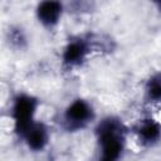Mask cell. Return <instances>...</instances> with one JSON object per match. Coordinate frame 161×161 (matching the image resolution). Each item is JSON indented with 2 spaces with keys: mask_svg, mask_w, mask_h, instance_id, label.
Returning a JSON list of instances; mask_svg holds the SVG:
<instances>
[{
  "mask_svg": "<svg viewBox=\"0 0 161 161\" xmlns=\"http://www.w3.org/2000/svg\"><path fill=\"white\" fill-rule=\"evenodd\" d=\"M143 94L147 102L161 104V70L152 73L145 82Z\"/></svg>",
  "mask_w": 161,
  "mask_h": 161,
  "instance_id": "cell-9",
  "label": "cell"
},
{
  "mask_svg": "<svg viewBox=\"0 0 161 161\" xmlns=\"http://www.w3.org/2000/svg\"><path fill=\"white\" fill-rule=\"evenodd\" d=\"M98 161H113V160H108V158H103V157H99Z\"/></svg>",
  "mask_w": 161,
  "mask_h": 161,
  "instance_id": "cell-12",
  "label": "cell"
},
{
  "mask_svg": "<svg viewBox=\"0 0 161 161\" xmlns=\"http://www.w3.org/2000/svg\"><path fill=\"white\" fill-rule=\"evenodd\" d=\"M153 6L156 8L157 13H160V14H161V0H158V1H155V3H153Z\"/></svg>",
  "mask_w": 161,
  "mask_h": 161,
  "instance_id": "cell-11",
  "label": "cell"
},
{
  "mask_svg": "<svg viewBox=\"0 0 161 161\" xmlns=\"http://www.w3.org/2000/svg\"><path fill=\"white\" fill-rule=\"evenodd\" d=\"M65 4L58 0H44L35 6L36 21L45 29H54L62 21L65 13Z\"/></svg>",
  "mask_w": 161,
  "mask_h": 161,
  "instance_id": "cell-6",
  "label": "cell"
},
{
  "mask_svg": "<svg viewBox=\"0 0 161 161\" xmlns=\"http://www.w3.org/2000/svg\"><path fill=\"white\" fill-rule=\"evenodd\" d=\"M50 138H52V133L48 125L38 119L25 132V135L21 137V141L30 152L40 153L48 148L50 143Z\"/></svg>",
  "mask_w": 161,
  "mask_h": 161,
  "instance_id": "cell-7",
  "label": "cell"
},
{
  "mask_svg": "<svg viewBox=\"0 0 161 161\" xmlns=\"http://www.w3.org/2000/svg\"><path fill=\"white\" fill-rule=\"evenodd\" d=\"M128 128L114 114H108L101 118L94 127V136L99 148V157L119 161L123 156L127 145Z\"/></svg>",
  "mask_w": 161,
  "mask_h": 161,
  "instance_id": "cell-1",
  "label": "cell"
},
{
  "mask_svg": "<svg viewBox=\"0 0 161 161\" xmlns=\"http://www.w3.org/2000/svg\"><path fill=\"white\" fill-rule=\"evenodd\" d=\"M96 4L91 1H72L69 4H65V10L74 13V14H86L94 10Z\"/></svg>",
  "mask_w": 161,
  "mask_h": 161,
  "instance_id": "cell-10",
  "label": "cell"
},
{
  "mask_svg": "<svg viewBox=\"0 0 161 161\" xmlns=\"http://www.w3.org/2000/svg\"><path fill=\"white\" fill-rule=\"evenodd\" d=\"M96 121L93 104L82 97L72 99L62 113V125L67 132H79Z\"/></svg>",
  "mask_w": 161,
  "mask_h": 161,
  "instance_id": "cell-3",
  "label": "cell"
},
{
  "mask_svg": "<svg viewBox=\"0 0 161 161\" xmlns=\"http://www.w3.org/2000/svg\"><path fill=\"white\" fill-rule=\"evenodd\" d=\"M39 107V98L28 92H19L11 98L9 114L13 122V132L18 138L21 140L25 132L38 121Z\"/></svg>",
  "mask_w": 161,
  "mask_h": 161,
  "instance_id": "cell-2",
  "label": "cell"
},
{
  "mask_svg": "<svg viewBox=\"0 0 161 161\" xmlns=\"http://www.w3.org/2000/svg\"><path fill=\"white\" fill-rule=\"evenodd\" d=\"M94 52V45L91 36L77 35L67 40L60 52V63L62 67L67 70H74L82 68L89 55Z\"/></svg>",
  "mask_w": 161,
  "mask_h": 161,
  "instance_id": "cell-4",
  "label": "cell"
},
{
  "mask_svg": "<svg viewBox=\"0 0 161 161\" xmlns=\"http://www.w3.org/2000/svg\"><path fill=\"white\" fill-rule=\"evenodd\" d=\"M132 132L145 148H153L161 143V122L151 116L140 118L132 127Z\"/></svg>",
  "mask_w": 161,
  "mask_h": 161,
  "instance_id": "cell-5",
  "label": "cell"
},
{
  "mask_svg": "<svg viewBox=\"0 0 161 161\" xmlns=\"http://www.w3.org/2000/svg\"><path fill=\"white\" fill-rule=\"evenodd\" d=\"M5 43L14 52H24L29 47V36L24 26L11 24L5 30Z\"/></svg>",
  "mask_w": 161,
  "mask_h": 161,
  "instance_id": "cell-8",
  "label": "cell"
}]
</instances>
